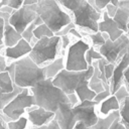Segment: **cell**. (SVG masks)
<instances>
[{"label":"cell","mask_w":129,"mask_h":129,"mask_svg":"<svg viewBox=\"0 0 129 129\" xmlns=\"http://www.w3.org/2000/svg\"><path fill=\"white\" fill-rule=\"evenodd\" d=\"M60 52V36L53 35L42 37L36 40L31 46L28 56L40 67L47 64L54 58L59 56Z\"/></svg>","instance_id":"4"},{"label":"cell","mask_w":129,"mask_h":129,"mask_svg":"<svg viewBox=\"0 0 129 129\" xmlns=\"http://www.w3.org/2000/svg\"><path fill=\"white\" fill-rule=\"evenodd\" d=\"M113 95L116 97V99L119 101V103H121V102L129 95V91L127 90V88L125 87V85L122 84V85L113 93Z\"/></svg>","instance_id":"28"},{"label":"cell","mask_w":129,"mask_h":129,"mask_svg":"<svg viewBox=\"0 0 129 129\" xmlns=\"http://www.w3.org/2000/svg\"><path fill=\"white\" fill-rule=\"evenodd\" d=\"M36 14L53 33L73 21L71 13L64 10L56 0H38L36 3Z\"/></svg>","instance_id":"2"},{"label":"cell","mask_w":129,"mask_h":129,"mask_svg":"<svg viewBox=\"0 0 129 129\" xmlns=\"http://www.w3.org/2000/svg\"><path fill=\"white\" fill-rule=\"evenodd\" d=\"M108 3H112V4H114V5H117L118 0H96V2H95L96 7H97V9H99V10H103V9L105 8V6H106Z\"/></svg>","instance_id":"30"},{"label":"cell","mask_w":129,"mask_h":129,"mask_svg":"<svg viewBox=\"0 0 129 129\" xmlns=\"http://www.w3.org/2000/svg\"><path fill=\"white\" fill-rule=\"evenodd\" d=\"M45 79L43 67L37 66L28 54L14 60L13 84L19 88H31Z\"/></svg>","instance_id":"3"},{"label":"cell","mask_w":129,"mask_h":129,"mask_svg":"<svg viewBox=\"0 0 129 129\" xmlns=\"http://www.w3.org/2000/svg\"><path fill=\"white\" fill-rule=\"evenodd\" d=\"M4 45H0V73L4 72L7 67V60L4 55H2V48Z\"/></svg>","instance_id":"34"},{"label":"cell","mask_w":129,"mask_h":129,"mask_svg":"<svg viewBox=\"0 0 129 129\" xmlns=\"http://www.w3.org/2000/svg\"><path fill=\"white\" fill-rule=\"evenodd\" d=\"M3 33H4V19L0 17V45H3Z\"/></svg>","instance_id":"39"},{"label":"cell","mask_w":129,"mask_h":129,"mask_svg":"<svg viewBox=\"0 0 129 129\" xmlns=\"http://www.w3.org/2000/svg\"><path fill=\"white\" fill-rule=\"evenodd\" d=\"M35 106L34 98L29 91V88H23L14 98H12L1 110L11 120H16L23 116L26 109Z\"/></svg>","instance_id":"8"},{"label":"cell","mask_w":129,"mask_h":129,"mask_svg":"<svg viewBox=\"0 0 129 129\" xmlns=\"http://www.w3.org/2000/svg\"><path fill=\"white\" fill-rule=\"evenodd\" d=\"M123 84L125 85V87L129 91V64H128V67L125 69V71L123 73Z\"/></svg>","instance_id":"36"},{"label":"cell","mask_w":129,"mask_h":129,"mask_svg":"<svg viewBox=\"0 0 129 129\" xmlns=\"http://www.w3.org/2000/svg\"><path fill=\"white\" fill-rule=\"evenodd\" d=\"M73 27H75V24H74V23H73V21H72L71 23H69V24L64 25L63 27H61L57 32H55V33H54V35H57V36L67 35V34H69V31H70Z\"/></svg>","instance_id":"31"},{"label":"cell","mask_w":129,"mask_h":129,"mask_svg":"<svg viewBox=\"0 0 129 129\" xmlns=\"http://www.w3.org/2000/svg\"><path fill=\"white\" fill-rule=\"evenodd\" d=\"M103 56L101 55V53L98 51V49H96L94 46L90 45V47L87 49L86 51V54H85V58H86V61L88 63V66H91L92 62L94 60H98L100 58H102Z\"/></svg>","instance_id":"27"},{"label":"cell","mask_w":129,"mask_h":129,"mask_svg":"<svg viewBox=\"0 0 129 129\" xmlns=\"http://www.w3.org/2000/svg\"><path fill=\"white\" fill-rule=\"evenodd\" d=\"M73 23L80 31L96 32L98 31V22L102 17V10L93 7L87 0L82 2L71 12Z\"/></svg>","instance_id":"5"},{"label":"cell","mask_w":129,"mask_h":129,"mask_svg":"<svg viewBox=\"0 0 129 129\" xmlns=\"http://www.w3.org/2000/svg\"><path fill=\"white\" fill-rule=\"evenodd\" d=\"M36 4L22 5L20 8L14 10L8 18V22L21 33L36 17Z\"/></svg>","instance_id":"10"},{"label":"cell","mask_w":129,"mask_h":129,"mask_svg":"<svg viewBox=\"0 0 129 129\" xmlns=\"http://www.w3.org/2000/svg\"><path fill=\"white\" fill-rule=\"evenodd\" d=\"M104 10L106 11V13H107L110 17H113L114 14H115V12H116V10H117V5H114V4H112V3H108V4L105 6Z\"/></svg>","instance_id":"33"},{"label":"cell","mask_w":129,"mask_h":129,"mask_svg":"<svg viewBox=\"0 0 129 129\" xmlns=\"http://www.w3.org/2000/svg\"><path fill=\"white\" fill-rule=\"evenodd\" d=\"M112 18L118 24L119 28L126 32L127 23L129 21V0H118L117 10Z\"/></svg>","instance_id":"17"},{"label":"cell","mask_w":129,"mask_h":129,"mask_svg":"<svg viewBox=\"0 0 129 129\" xmlns=\"http://www.w3.org/2000/svg\"><path fill=\"white\" fill-rule=\"evenodd\" d=\"M129 49V38L126 33L120 35L117 39H106L105 42L98 47L101 55L110 63H116L119 58Z\"/></svg>","instance_id":"9"},{"label":"cell","mask_w":129,"mask_h":129,"mask_svg":"<svg viewBox=\"0 0 129 129\" xmlns=\"http://www.w3.org/2000/svg\"><path fill=\"white\" fill-rule=\"evenodd\" d=\"M90 43L83 38L72 42L67 48V56L64 59V69L68 71H85L88 69V63L85 58L87 49L90 47Z\"/></svg>","instance_id":"7"},{"label":"cell","mask_w":129,"mask_h":129,"mask_svg":"<svg viewBox=\"0 0 129 129\" xmlns=\"http://www.w3.org/2000/svg\"><path fill=\"white\" fill-rule=\"evenodd\" d=\"M35 102V106L55 112L60 103H70L68 95L52 84V79H44L29 88Z\"/></svg>","instance_id":"1"},{"label":"cell","mask_w":129,"mask_h":129,"mask_svg":"<svg viewBox=\"0 0 129 129\" xmlns=\"http://www.w3.org/2000/svg\"><path fill=\"white\" fill-rule=\"evenodd\" d=\"M31 129H48V125H42V126H32Z\"/></svg>","instance_id":"44"},{"label":"cell","mask_w":129,"mask_h":129,"mask_svg":"<svg viewBox=\"0 0 129 129\" xmlns=\"http://www.w3.org/2000/svg\"><path fill=\"white\" fill-rule=\"evenodd\" d=\"M38 0H23V5H31V4H36Z\"/></svg>","instance_id":"42"},{"label":"cell","mask_w":129,"mask_h":129,"mask_svg":"<svg viewBox=\"0 0 129 129\" xmlns=\"http://www.w3.org/2000/svg\"><path fill=\"white\" fill-rule=\"evenodd\" d=\"M93 71L94 68L92 64L89 66L87 70L80 72L63 69L52 79V84L59 88L64 94L69 95L75 93L82 85L89 83V80L93 75Z\"/></svg>","instance_id":"6"},{"label":"cell","mask_w":129,"mask_h":129,"mask_svg":"<svg viewBox=\"0 0 129 129\" xmlns=\"http://www.w3.org/2000/svg\"><path fill=\"white\" fill-rule=\"evenodd\" d=\"M68 98H69V101H70V104H72L73 106L77 105L80 101H79V98L77 96L76 93H72V94H69L68 95Z\"/></svg>","instance_id":"38"},{"label":"cell","mask_w":129,"mask_h":129,"mask_svg":"<svg viewBox=\"0 0 129 129\" xmlns=\"http://www.w3.org/2000/svg\"><path fill=\"white\" fill-rule=\"evenodd\" d=\"M47 125H48V129H60L58 124H57V122H56V120L54 118L49 123H47Z\"/></svg>","instance_id":"41"},{"label":"cell","mask_w":129,"mask_h":129,"mask_svg":"<svg viewBox=\"0 0 129 129\" xmlns=\"http://www.w3.org/2000/svg\"><path fill=\"white\" fill-rule=\"evenodd\" d=\"M53 35H54V33L44 23H41V24L37 25L33 29V36L36 39H39V38H42V37H46V36L49 37V36H53Z\"/></svg>","instance_id":"25"},{"label":"cell","mask_w":129,"mask_h":129,"mask_svg":"<svg viewBox=\"0 0 129 129\" xmlns=\"http://www.w3.org/2000/svg\"><path fill=\"white\" fill-rule=\"evenodd\" d=\"M6 5H8L9 7H11L12 9L16 10V9L20 8L23 5V0H7Z\"/></svg>","instance_id":"32"},{"label":"cell","mask_w":129,"mask_h":129,"mask_svg":"<svg viewBox=\"0 0 129 129\" xmlns=\"http://www.w3.org/2000/svg\"><path fill=\"white\" fill-rule=\"evenodd\" d=\"M73 129H89V127L83 122V121H77L73 127Z\"/></svg>","instance_id":"40"},{"label":"cell","mask_w":129,"mask_h":129,"mask_svg":"<svg viewBox=\"0 0 129 129\" xmlns=\"http://www.w3.org/2000/svg\"><path fill=\"white\" fill-rule=\"evenodd\" d=\"M54 119L56 120L60 129H73L75 123L78 121L73 105L70 103H60L57 110L54 112Z\"/></svg>","instance_id":"12"},{"label":"cell","mask_w":129,"mask_h":129,"mask_svg":"<svg viewBox=\"0 0 129 129\" xmlns=\"http://www.w3.org/2000/svg\"><path fill=\"white\" fill-rule=\"evenodd\" d=\"M126 34H127V36H128V38H129V21H128V23H127V27H126V32H125Z\"/></svg>","instance_id":"45"},{"label":"cell","mask_w":129,"mask_h":129,"mask_svg":"<svg viewBox=\"0 0 129 129\" xmlns=\"http://www.w3.org/2000/svg\"><path fill=\"white\" fill-rule=\"evenodd\" d=\"M96 106H98V104L94 100H85L73 106L78 121H83L88 127L93 126L99 118V115L96 112Z\"/></svg>","instance_id":"11"},{"label":"cell","mask_w":129,"mask_h":129,"mask_svg":"<svg viewBox=\"0 0 129 129\" xmlns=\"http://www.w3.org/2000/svg\"><path fill=\"white\" fill-rule=\"evenodd\" d=\"M26 117L28 122L32 126H42L49 123L54 118V113L48 110H45L38 106H32L26 109Z\"/></svg>","instance_id":"13"},{"label":"cell","mask_w":129,"mask_h":129,"mask_svg":"<svg viewBox=\"0 0 129 129\" xmlns=\"http://www.w3.org/2000/svg\"><path fill=\"white\" fill-rule=\"evenodd\" d=\"M129 64V49L119 58L115 63L112 77L110 79V92L113 94L122 84H123V73Z\"/></svg>","instance_id":"15"},{"label":"cell","mask_w":129,"mask_h":129,"mask_svg":"<svg viewBox=\"0 0 129 129\" xmlns=\"http://www.w3.org/2000/svg\"><path fill=\"white\" fill-rule=\"evenodd\" d=\"M83 36H88L91 39V45L94 46L96 49H98L99 46H101L106 39L109 38L108 34L106 32H101V31H96V32H83L81 31Z\"/></svg>","instance_id":"21"},{"label":"cell","mask_w":129,"mask_h":129,"mask_svg":"<svg viewBox=\"0 0 129 129\" xmlns=\"http://www.w3.org/2000/svg\"><path fill=\"white\" fill-rule=\"evenodd\" d=\"M98 30L101 32H106L109 36V39L111 40H115L120 35L125 33L123 30L119 28L115 20L112 17H110L104 9L102 10V17L98 22Z\"/></svg>","instance_id":"16"},{"label":"cell","mask_w":129,"mask_h":129,"mask_svg":"<svg viewBox=\"0 0 129 129\" xmlns=\"http://www.w3.org/2000/svg\"><path fill=\"white\" fill-rule=\"evenodd\" d=\"M118 117H119L118 111H112L107 116H104V117L99 116L97 122L93 126L89 127V129H109L111 123Z\"/></svg>","instance_id":"20"},{"label":"cell","mask_w":129,"mask_h":129,"mask_svg":"<svg viewBox=\"0 0 129 129\" xmlns=\"http://www.w3.org/2000/svg\"><path fill=\"white\" fill-rule=\"evenodd\" d=\"M109 129H126V127L123 125V123L120 121V118H116L110 125Z\"/></svg>","instance_id":"35"},{"label":"cell","mask_w":129,"mask_h":129,"mask_svg":"<svg viewBox=\"0 0 129 129\" xmlns=\"http://www.w3.org/2000/svg\"><path fill=\"white\" fill-rule=\"evenodd\" d=\"M111 95V92H110V90H104V91H102V92H100V93H97L96 95H95V97H94V101L99 105V103L100 102H102L103 100H105L108 96H110Z\"/></svg>","instance_id":"29"},{"label":"cell","mask_w":129,"mask_h":129,"mask_svg":"<svg viewBox=\"0 0 129 129\" xmlns=\"http://www.w3.org/2000/svg\"><path fill=\"white\" fill-rule=\"evenodd\" d=\"M0 89L5 93H10L14 90L13 81L7 71L0 73Z\"/></svg>","instance_id":"23"},{"label":"cell","mask_w":129,"mask_h":129,"mask_svg":"<svg viewBox=\"0 0 129 129\" xmlns=\"http://www.w3.org/2000/svg\"><path fill=\"white\" fill-rule=\"evenodd\" d=\"M99 105H100V107H99L100 114L103 116H107L112 111H118L119 107H120L119 101L116 99V97L113 94H111L105 100L100 102Z\"/></svg>","instance_id":"19"},{"label":"cell","mask_w":129,"mask_h":129,"mask_svg":"<svg viewBox=\"0 0 129 129\" xmlns=\"http://www.w3.org/2000/svg\"><path fill=\"white\" fill-rule=\"evenodd\" d=\"M0 129H7L6 122H4V120L1 117H0Z\"/></svg>","instance_id":"43"},{"label":"cell","mask_w":129,"mask_h":129,"mask_svg":"<svg viewBox=\"0 0 129 129\" xmlns=\"http://www.w3.org/2000/svg\"><path fill=\"white\" fill-rule=\"evenodd\" d=\"M119 118L126 129H129V95L120 103L119 107Z\"/></svg>","instance_id":"22"},{"label":"cell","mask_w":129,"mask_h":129,"mask_svg":"<svg viewBox=\"0 0 129 129\" xmlns=\"http://www.w3.org/2000/svg\"><path fill=\"white\" fill-rule=\"evenodd\" d=\"M64 69V58L63 56H57L52 61L43 66L44 75L46 79H53L61 70Z\"/></svg>","instance_id":"18"},{"label":"cell","mask_w":129,"mask_h":129,"mask_svg":"<svg viewBox=\"0 0 129 129\" xmlns=\"http://www.w3.org/2000/svg\"><path fill=\"white\" fill-rule=\"evenodd\" d=\"M31 50V45L25 39L21 38L13 46H3L2 55L6 57L7 62L17 60L25 55H27Z\"/></svg>","instance_id":"14"},{"label":"cell","mask_w":129,"mask_h":129,"mask_svg":"<svg viewBox=\"0 0 129 129\" xmlns=\"http://www.w3.org/2000/svg\"><path fill=\"white\" fill-rule=\"evenodd\" d=\"M28 124V120L26 116H21L16 120H11L6 123L7 129H26Z\"/></svg>","instance_id":"26"},{"label":"cell","mask_w":129,"mask_h":129,"mask_svg":"<svg viewBox=\"0 0 129 129\" xmlns=\"http://www.w3.org/2000/svg\"><path fill=\"white\" fill-rule=\"evenodd\" d=\"M22 89H23V88H19V87H17L16 85H14V90H13L12 92H10V93H5V92H3V91L0 89V111L3 109V107H4L12 98H14L19 92H21Z\"/></svg>","instance_id":"24"},{"label":"cell","mask_w":129,"mask_h":129,"mask_svg":"<svg viewBox=\"0 0 129 129\" xmlns=\"http://www.w3.org/2000/svg\"><path fill=\"white\" fill-rule=\"evenodd\" d=\"M69 35H70V36H75V37H77L78 39L83 38V35H82L81 31H80L76 26H75V27H73V28L69 31Z\"/></svg>","instance_id":"37"}]
</instances>
